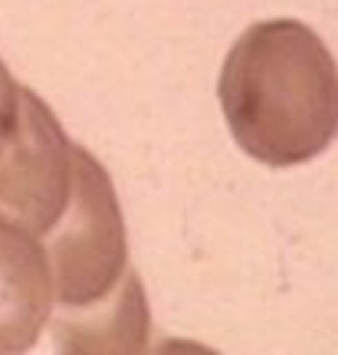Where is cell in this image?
Listing matches in <instances>:
<instances>
[{"mask_svg": "<svg viewBox=\"0 0 338 355\" xmlns=\"http://www.w3.org/2000/svg\"><path fill=\"white\" fill-rule=\"evenodd\" d=\"M217 96L233 141L266 168L305 165L338 135V63L302 20L247 26Z\"/></svg>", "mask_w": 338, "mask_h": 355, "instance_id": "1", "label": "cell"}, {"mask_svg": "<svg viewBox=\"0 0 338 355\" xmlns=\"http://www.w3.org/2000/svg\"><path fill=\"white\" fill-rule=\"evenodd\" d=\"M75 148L50 105L0 63V214L46 237L73 198Z\"/></svg>", "mask_w": 338, "mask_h": 355, "instance_id": "2", "label": "cell"}, {"mask_svg": "<svg viewBox=\"0 0 338 355\" xmlns=\"http://www.w3.org/2000/svg\"><path fill=\"white\" fill-rule=\"evenodd\" d=\"M56 303L92 306L118 290L128 273V241L112 178L86 152L75 148V184L63 220L46 234Z\"/></svg>", "mask_w": 338, "mask_h": 355, "instance_id": "3", "label": "cell"}, {"mask_svg": "<svg viewBox=\"0 0 338 355\" xmlns=\"http://www.w3.org/2000/svg\"><path fill=\"white\" fill-rule=\"evenodd\" d=\"M56 277L39 234L0 214V355H24L53 322Z\"/></svg>", "mask_w": 338, "mask_h": 355, "instance_id": "4", "label": "cell"}, {"mask_svg": "<svg viewBox=\"0 0 338 355\" xmlns=\"http://www.w3.org/2000/svg\"><path fill=\"white\" fill-rule=\"evenodd\" d=\"M151 309L141 277L128 270L118 290L92 306H63L53 319L56 355H151Z\"/></svg>", "mask_w": 338, "mask_h": 355, "instance_id": "5", "label": "cell"}, {"mask_svg": "<svg viewBox=\"0 0 338 355\" xmlns=\"http://www.w3.org/2000/svg\"><path fill=\"white\" fill-rule=\"evenodd\" d=\"M151 355H220V352H213V349L194 343V339H161L151 349Z\"/></svg>", "mask_w": 338, "mask_h": 355, "instance_id": "6", "label": "cell"}]
</instances>
